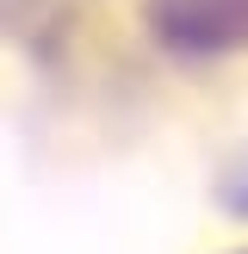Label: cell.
<instances>
[{
    "label": "cell",
    "instance_id": "6da1fadb",
    "mask_svg": "<svg viewBox=\"0 0 248 254\" xmlns=\"http://www.w3.org/2000/svg\"><path fill=\"white\" fill-rule=\"evenodd\" d=\"M155 31L180 50H217L248 37V0H155Z\"/></svg>",
    "mask_w": 248,
    "mask_h": 254
}]
</instances>
